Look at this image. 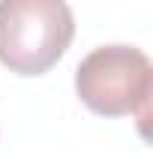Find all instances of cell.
I'll list each match as a JSON object with an SVG mask.
<instances>
[{
	"label": "cell",
	"instance_id": "6da1fadb",
	"mask_svg": "<svg viewBox=\"0 0 153 153\" xmlns=\"http://www.w3.org/2000/svg\"><path fill=\"white\" fill-rule=\"evenodd\" d=\"M75 93L93 114H129L141 123L144 132L153 96V63L135 45H99L75 69Z\"/></svg>",
	"mask_w": 153,
	"mask_h": 153
},
{
	"label": "cell",
	"instance_id": "7a4b0ae2",
	"mask_svg": "<svg viewBox=\"0 0 153 153\" xmlns=\"http://www.w3.org/2000/svg\"><path fill=\"white\" fill-rule=\"evenodd\" d=\"M72 36L75 18L63 0H0V63L9 72H48Z\"/></svg>",
	"mask_w": 153,
	"mask_h": 153
}]
</instances>
